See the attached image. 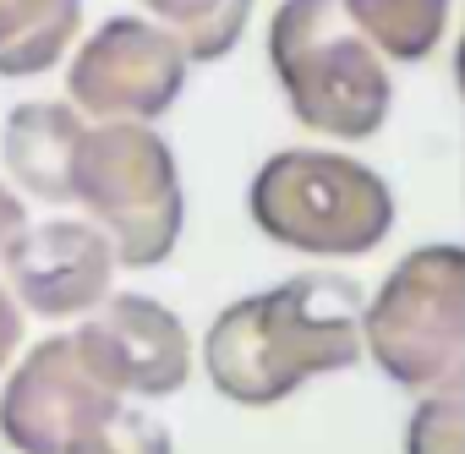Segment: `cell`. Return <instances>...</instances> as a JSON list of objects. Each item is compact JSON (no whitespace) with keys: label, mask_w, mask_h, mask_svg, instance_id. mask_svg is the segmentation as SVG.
Wrapping results in <instances>:
<instances>
[{"label":"cell","mask_w":465,"mask_h":454,"mask_svg":"<svg viewBox=\"0 0 465 454\" xmlns=\"http://www.w3.org/2000/svg\"><path fill=\"white\" fill-rule=\"evenodd\" d=\"M345 280H296L258 301L230 307L208 334V372L230 400L269 405L307 372L356 361V291L318 312Z\"/></svg>","instance_id":"cell-1"},{"label":"cell","mask_w":465,"mask_h":454,"mask_svg":"<svg viewBox=\"0 0 465 454\" xmlns=\"http://www.w3.org/2000/svg\"><path fill=\"white\" fill-rule=\"evenodd\" d=\"M274 66L307 126L334 137L383 126L389 77L340 17V0H285L274 17Z\"/></svg>","instance_id":"cell-2"},{"label":"cell","mask_w":465,"mask_h":454,"mask_svg":"<svg viewBox=\"0 0 465 454\" xmlns=\"http://www.w3.org/2000/svg\"><path fill=\"white\" fill-rule=\"evenodd\" d=\"M252 213L269 236L307 252H367L389 231V186L351 159L329 153H280L258 186Z\"/></svg>","instance_id":"cell-3"},{"label":"cell","mask_w":465,"mask_h":454,"mask_svg":"<svg viewBox=\"0 0 465 454\" xmlns=\"http://www.w3.org/2000/svg\"><path fill=\"white\" fill-rule=\"evenodd\" d=\"M72 197L88 202L110 231L115 258L132 269H148L170 252L181 202H175V170L159 137L143 126H104L83 132V153L72 170Z\"/></svg>","instance_id":"cell-4"},{"label":"cell","mask_w":465,"mask_h":454,"mask_svg":"<svg viewBox=\"0 0 465 454\" xmlns=\"http://www.w3.org/2000/svg\"><path fill=\"white\" fill-rule=\"evenodd\" d=\"M460 280L465 263L460 252H416L394 269L389 291L378 296L367 329L378 361L400 383H432L449 372L454 345H460Z\"/></svg>","instance_id":"cell-5"},{"label":"cell","mask_w":465,"mask_h":454,"mask_svg":"<svg viewBox=\"0 0 465 454\" xmlns=\"http://www.w3.org/2000/svg\"><path fill=\"white\" fill-rule=\"evenodd\" d=\"M115 410V389L94 372L77 334L45 340L0 400V432L23 454H66L94 421Z\"/></svg>","instance_id":"cell-6"},{"label":"cell","mask_w":465,"mask_h":454,"mask_svg":"<svg viewBox=\"0 0 465 454\" xmlns=\"http://www.w3.org/2000/svg\"><path fill=\"white\" fill-rule=\"evenodd\" d=\"M175 88H181L175 44L132 17L104 23V34L88 39V50L72 66V99L99 115H153L175 99Z\"/></svg>","instance_id":"cell-7"},{"label":"cell","mask_w":465,"mask_h":454,"mask_svg":"<svg viewBox=\"0 0 465 454\" xmlns=\"http://www.w3.org/2000/svg\"><path fill=\"white\" fill-rule=\"evenodd\" d=\"M83 356L94 361V372L121 394H175L186 383L192 367V345L181 334V323L143 301V296H115L83 334H77Z\"/></svg>","instance_id":"cell-8"},{"label":"cell","mask_w":465,"mask_h":454,"mask_svg":"<svg viewBox=\"0 0 465 454\" xmlns=\"http://www.w3.org/2000/svg\"><path fill=\"white\" fill-rule=\"evenodd\" d=\"M6 269H12V285L28 301V312L66 318L104 296L115 247H104V236L77 219H50V224H34V231L23 224V236L6 252Z\"/></svg>","instance_id":"cell-9"},{"label":"cell","mask_w":465,"mask_h":454,"mask_svg":"<svg viewBox=\"0 0 465 454\" xmlns=\"http://www.w3.org/2000/svg\"><path fill=\"white\" fill-rule=\"evenodd\" d=\"M77 153H83V121L66 104H17L12 110V121H6V164L34 197L66 202Z\"/></svg>","instance_id":"cell-10"},{"label":"cell","mask_w":465,"mask_h":454,"mask_svg":"<svg viewBox=\"0 0 465 454\" xmlns=\"http://www.w3.org/2000/svg\"><path fill=\"white\" fill-rule=\"evenodd\" d=\"M83 0H0V77H34L45 72L72 28Z\"/></svg>","instance_id":"cell-11"},{"label":"cell","mask_w":465,"mask_h":454,"mask_svg":"<svg viewBox=\"0 0 465 454\" xmlns=\"http://www.w3.org/2000/svg\"><path fill=\"white\" fill-rule=\"evenodd\" d=\"M351 17L389 50V55H427L438 28H443V6L449 0H345Z\"/></svg>","instance_id":"cell-12"},{"label":"cell","mask_w":465,"mask_h":454,"mask_svg":"<svg viewBox=\"0 0 465 454\" xmlns=\"http://www.w3.org/2000/svg\"><path fill=\"white\" fill-rule=\"evenodd\" d=\"M143 6H153L181 34V44L192 55L213 61V55H224L230 44H236L242 23L252 12V0H143Z\"/></svg>","instance_id":"cell-13"},{"label":"cell","mask_w":465,"mask_h":454,"mask_svg":"<svg viewBox=\"0 0 465 454\" xmlns=\"http://www.w3.org/2000/svg\"><path fill=\"white\" fill-rule=\"evenodd\" d=\"M66 454H170V438H164V427H153L137 410H110Z\"/></svg>","instance_id":"cell-14"},{"label":"cell","mask_w":465,"mask_h":454,"mask_svg":"<svg viewBox=\"0 0 465 454\" xmlns=\"http://www.w3.org/2000/svg\"><path fill=\"white\" fill-rule=\"evenodd\" d=\"M411 454H465L460 449V400H454V389H443L438 400H427L416 410Z\"/></svg>","instance_id":"cell-15"},{"label":"cell","mask_w":465,"mask_h":454,"mask_svg":"<svg viewBox=\"0 0 465 454\" xmlns=\"http://www.w3.org/2000/svg\"><path fill=\"white\" fill-rule=\"evenodd\" d=\"M23 224H28V213H23V202L6 192V186H0V258H6L12 252V242L23 236Z\"/></svg>","instance_id":"cell-16"},{"label":"cell","mask_w":465,"mask_h":454,"mask_svg":"<svg viewBox=\"0 0 465 454\" xmlns=\"http://www.w3.org/2000/svg\"><path fill=\"white\" fill-rule=\"evenodd\" d=\"M17 334H23V318H17V307H12V296L0 291V367H6V356L17 350Z\"/></svg>","instance_id":"cell-17"}]
</instances>
